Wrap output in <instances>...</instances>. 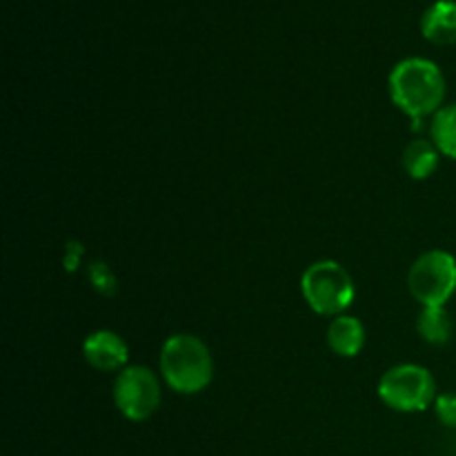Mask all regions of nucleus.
<instances>
[{"instance_id":"obj_3","label":"nucleus","mask_w":456,"mask_h":456,"mask_svg":"<svg viewBox=\"0 0 456 456\" xmlns=\"http://www.w3.org/2000/svg\"><path fill=\"white\" fill-rule=\"evenodd\" d=\"M301 292L307 305L321 316L346 314L356 297L350 272L338 261H316L303 272Z\"/></svg>"},{"instance_id":"obj_6","label":"nucleus","mask_w":456,"mask_h":456,"mask_svg":"<svg viewBox=\"0 0 456 456\" xmlns=\"http://www.w3.org/2000/svg\"><path fill=\"white\" fill-rule=\"evenodd\" d=\"M163 401L160 379L145 365H127L116 374L114 403L129 421H147L154 417Z\"/></svg>"},{"instance_id":"obj_9","label":"nucleus","mask_w":456,"mask_h":456,"mask_svg":"<svg viewBox=\"0 0 456 456\" xmlns=\"http://www.w3.org/2000/svg\"><path fill=\"white\" fill-rule=\"evenodd\" d=\"M421 34L432 45L456 43V0H436L423 12Z\"/></svg>"},{"instance_id":"obj_12","label":"nucleus","mask_w":456,"mask_h":456,"mask_svg":"<svg viewBox=\"0 0 456 456\" xmlns=\"http://www.w3.org/2000/svg\"><path fill=\"white\" fill-rule=\"evenodd\" d=\"M430 141L441 154L456 160V102L444 105L432 116Z\"/></svg>"},{"instance_id":"obj_13","label":"nucleus","mask_w":456,"mask_h":456,"mask_svg":"<svg viewBox=\"0 0 456 456\" xmlns=\"http://www.w3.org/2000/svg\"><path fill=\"white\" fill-rule=\"evenodd\" d=\"M435 412H436V419L441 421V426L456 430V395L448 392V395L436 396Z\"/></svg>"},{"instance_id":"obj_11","label":"nucleus","mask_w":456,"mask_h":456,"mask_svg":"<svg viewBox=\"0 0 456 456\" xmlns=\"http://www.w3.org/2000/svg\"><path fill=\"white\" fill-rule=\"evenodd\" d=\"M452 319L445 307H423L417 319V332L430 346H445L452 338Z\"/></svg>"},{"instance_id":"obj_4","label":"nucleus","mask_w":456,"mask_h":456,"mask_svg":"<svg viewBox=\"0 0 456 456\" xmlns=\"http://www.w3.org/2000/svg\"><path fill=\"white\" fill-rule=\"evenodd\" d=\"M436 381L432 372L417 363H401L383 372L379 399L395 412H426L436 401Z\"/></svg>"},{"instance_id":"obj_10","label":"nucleus","mask_w":456,"mask_h":456,"mask_svg":"<svg viewBox=\"0 0 456 456\" xmlns=\"http://www.w3.org/2000/svg\"><path fill=\"white\" fill-rule=\"evenodd\" d=\"M439 159L441 151L436 150L435 142L428 141V138H417V141L405 145L401 163H403L405 174L410 178H414V181H426V178H430L436 172Z\"/></svg>"},{"instance_id":"obj_2","label":"nucleus","mask_w":456,"mask_h":456,"mask_svg":"<svg viewBox=\"0 0 456 456\" xmlns=\"http://www.w3.org/2000/svg\"><path fill=\"white\" fill-rule=\"evenodd\" d=\"M159 365L165 386L176 395H199L214 379L212 352L194 334H172L160 347Z\"/></svg>"},{"instance_id":"obj_1","label":"nucleus","mask_w":456,"mask_h":456,"mask_svg":"<svg viewBox=\"0 0 456 456\" xmlns=\"http://www.w3.org/2000/svg\"><path fill=\"white\" fill-rule=\"evenodd\" d=\"M387 89L392 102L417 123L414 127H419L426 116H435L444 107L448 83L436 62L412 56L396 62L387 78Z\"/></svg>"},{"instance_id":"obj_7","label":"nucleus","mask_w":456,"mask_h":456,"mask_svg":"<svg viewBox=\"0 0 456 456\" xmlns=\"http://www.w3.org/2000/svg\"><path fill=\"white\" fill-rule=\"evenodd\" d=\"M83 356L98 372H120L127 368L129 346L111 330H96L83 341Z\"/></svg>"},{"instance_id":"obj_8","label":"nucleus","mask_w":456,"mask_h":456,"mask_svg":"<svg viewBox=\"0 0 456 456\" xmlns=\"http://www.w3.org/2000/svg\"><path fill=\"white\" fill-rule=\"evenodd\" d=\"M328 346L341 359H354L365 346V328L356 316L338 314L328 325Z\"/></svg>"},{"instance_id":"obj_5","label":"nucleus","mask_w":456,"mask_h":456,"mask_svg":"<svg viewBox=\"0 0 456 456\" xmlns=\"http://www.w3.org/2000/svg\"><path fill=\"white\" fill-rule=\"evenodd\" d=\"M408 289L421 307H445L456 292V258L445 249H430L412 263Z\"/></svg>"}]
</instances>
